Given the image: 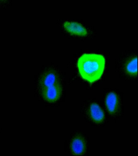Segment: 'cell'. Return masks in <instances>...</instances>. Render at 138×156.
<instances>
[{"mask_svg":"<svg viewBox=\"0 0 138 156\" xmlns=\"http://www.w3.org/2000/svg\"><path fill=\"white\" fill-rule=\"evenodd\" d=\"M105 58L100 54H83L77 60V67L82 79L90 83L100 79L105 69Z\"/></svg>","mask_w":138,"mask_h":156,"instance_id":"cell-1","label":"cell"},{"mask_svg":"<svg viewBox=\"0 0 138 156\" xmlns=\"http://www.w3.org/2000/svg\"><path fill=\"white\" fill-rule=\"evenodd\" d=\"M39 85L43 98L48 102H56L61 97V84L59 76L54 71H48L44 73L41 77Z\"/></svg>","mask_w":138,"mask_h":156,"instance_id":"cell-2","label":"cell"},{"mask_svg":"<svg viewBox=\"0 0 138 156\" xmlns=\"http://www.w3.org/2000/svg\"><path fill=\"white\" fill-rule=\"evenodd\" d=\"M63 26L65 30L71 35L79 37H85L88 35L86 28L78 22L66 21Z\"/></svg>","mask_w":138,"mask_h":156,"instance_id":"cell-3","label":"cell"},{"mask_svg":"<svg viewBox=\"0 0 138 156\" xmlns=\"http://www.w3.org/2000/svg\"><path fill=\"white\" fill-rule=\"evenodd\" d=\"M105 105L109 113L111 115L116 114L119 108V99L117 94L111 91L106 95L105 100Z\"/></svg>","mask_w":138,"mask_h":156,"instance_id":"cell-4","label":"cell"},{"mask_svg":"<svg viewBox=\"0 0 138 156\" xmlns=\"http://www.w3.org/2000/svg\"><path fill=\"white\" fill-rule=\"evenodd\" d=\"M85 141L83 137L80 136H76L72 139L70 144L71 152L75 155H83L86 151Z\"/></svg>","mask_w":138,"mask_h":156,"instance_id":"cell-5","label":"cell"},{"mask_svg":"<svg viewBox=\"0 0 138 156\" xmlns=\"http://www.w3.org/2000/svg\"><path fill=\"white\" fill-rule=\"evenodd\" d=\"M89 115L93 121L97 123L102 122L105 119V113L100 106L97 103H93L89 108Z\"/></svg>","mask_w":138,"mask_h":156,"instance_id":"cell-6","label":"cell"},{"mask_svg":"<svg viewBox=\"0 0 138 156\" xmlns=\"http://www.w3.org/2000/svg\"><path fill=\"white\" fill-rule=\"evenodd\" d=\"M126 72L131 76L137 75V57H134L131 58L126 65Z\"/></svg>","mask_w":138,"mask_h":156,"instance_id":"cell-7","label":"cell"},{"mask_svg":"<svg viewBox=\"0 0 138 156\" xmlns=\"http://www.w3.org/2000/svg\"><path fill=\"white\" fill-rule=\"evenodd\" d=\"M0 1H4V0H0Z\"/></svg>","mask_w":138,"mask_h":156,"instance_id":"cell-8","label":"cell"}]
</instances>
